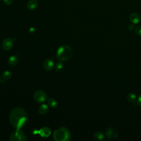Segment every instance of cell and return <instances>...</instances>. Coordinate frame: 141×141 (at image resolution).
<instances>
[{
  "mask_svg": "<svg viewBox=\"0 0 141 141\" xmlns=\"http://www.w3.org/2000/svg\"><path fill=\"white\" fill-rule=\"evenodd\" d=\"M9 119L13 127L16 129H21L27 122L28 115L23 108L16 107L10 112Z\"/></svg>",
  "mask_w": 141,
  "mask_h": 141,
  "instance_id": "obj_1",
  "label": "cell"
},
{
  "mask_svg": "<svg viewBox=\"0 0 141 141\" xmlns=\"http://www.w3.org/2000/svg\"><path fill=\"white\" fill-rule=\"evenodd\" d=\"M73 54L72 49L68 45H62L58 48L57 50L56 57L57 60L61 61H67L71 58Z\"/></svg>",
  "mask_w": 141,
  "mask_h": 141,
  "instance_id": "obj_2",
  "label": "cell"
},
{
  "mask_svg": "<svg viewBox=\"0 0 141 141\" xmlns=\"http://www.w3.org/2000/svg\"><path fill=\"white\" fill-rule=\"evenodd\" d=\"M53 138L56 141H69L71 139V133L66 127H61L53 132Z\"/></svg>",
  "mask_w": 141,
  "mask_h": 141,
  "instance_id": "obj_3",
  "label": "cell"
},
{
  "mask_svg": "<svg viewBox=\"0 0 141 141\" xmlns=\"http://www.w3.org/2000/svg\"><path fill=\"white\" fill-rule=\"evenodd\" d=\"M27 140V137L25 133L21 129H16L13 131L10 137L11 141H25Z\"/></svg>",
  "mask_w": 141,
  "mask_h": 141,
  "instance_id": "obj_4",
  "label": "cell"
},
{
  "mask_svg": "<svg viewBox=\"0 0 141 141\" xmlns=\"http://www.w3.org/2000/svg\"><path fill=\"white\" fill-rule=\"evenodd\" d=\"M33 99L37 103L41 104L46 101L47 99V95L44 91L38 90L34 93Z\"/></svg>",
  "mask_w": 141,
  "mask_h": 141,
  "instance_id": "obj_5",
  "label": "cell"
},
{
  "mask_svg": "<svg viewBox=\"0 0 141 141\" xmlns=\"http://www.w3.org/2000/svg\"><path fill=\"white\" fill-rule=\"evenodd\" d=\"M119 135V131L115 127H109L105 131V136L107 138L112 139L116 138Z\"/></svg>",
  "mask_w": 141,
  "mask_h": 141,
  "instance_id": "obj_6",
  "label": "cell"
},
{
  "mask_svg": "<svg viewBox=\"0 0 141 141\" xmlns=\"http://www.w3.org/2000/svg\"><path fill=\"white\" fill-rule=\"evenodd\" d=\"M13 44H14V42L12 39L9 38H6L2 42V48L6 51H9L12 48Z\"/></svg>",
  "mask_w": 141,
  "mask_h": 141,
  "instance_id": "obj_7",
  "label": "cell"
},
{
  "mask_svg": "<svg viewBox=\"0 0 141 141\" xmlns=\"http://www.w3.org/2000/svg\"><path fill=\"white\" fill-rule=\"evenodd\" d=\"M54 66H55L54 62H53V60L50 58L46 59V60H45L43 63L44 69L46 71H51L53 69V68L54 67Z\"/></svg>",
  "mask_w": 141,
  "mask_h": 141,
  "instance_id": "obj_8",
  "label": "cell"
},
{
  "mask_svg": "<svg viewBox=\"0 0 141 141\" xmlns=\"http://www.w3.org/2000/svg\"><path fill=\"white\" fill-rule=\"evenodd\" d=\"M51 133V129L48 127H43L40 129L38 133L40 135V136L44 137V138H47L50 136Z\"/></svg>",
  "mask_w": 141,
  "mask_h": 141,
  "instance_id": "obj_9",
  "label": "cell"
},
{
  "mask_svg": "<svg viewBox=\"0 0 141 141\" xmlns=\"http://www.w3.org/2000/svg\"><path fill=\"white\" fill-rule=\"evenodd\" d=\"M19 62V58L17 56L13 55L10 57V58L8 60L7 63L9 66L10 67H15Z\"/></svg>",
  "mask_w": 141,
  "mask_h": 141,
  "instance_id": "obj_10",
  "label": "cell"
},
{
  "mask_svg": "<svg viewBox=\"0 0 141 141\" xmlns=\"http://www.w3.org/2000/svg\"><path fill=\"white\" fill-rule=\"evenodd\" d=\"M130 19L133 24H137L140 21V17L138 13H133L130 15Z\"/></svg>",
  "mask_w": 141,
  "mask_h": 141,
  "instance_id": "obj_11",
  "label": "cell"
},
{
  "mask_svg": "<svg viewBox=\"0 0 141 141\" xmlns=\"http://www.w3.org/2000/svg\"><path fill=\"white\" fill-rule=\"evenodd\" d=\"M49 110V107L48 105L43 104L40 105L38 108V112L41 115H44L48 112Z\"/></svg>",
  "mask_w": 141,
  "mask_h": 141,
  "instance_id": "obj_12",
  "label": "cell"
},
{
  "mask_svg": "<svg viewBox=\"0 0 141 141\" xmlns=\"http://www.w3.org/2000/svg\"><path fill=\"white\" fill-rule=\"evenodd\" d=\"M38 6V2L37 0H29L27 3V7L30 10H34Z\"/></svg>",
  "mask_w": 141,
  "mask_h": 141,
  "instance_id": "obj_13",
  "label": "cell"
},
{
  "mask_svg": "<svg viewBox=\"0 0 141 141\" xmlns=\"http://www.w3.org/2000/svg\"><path fill=\"white\" fill-rule=\"evenodd\" d=\"M93 138L95 140H103L104 139V135L102 132L97 131L94 134Z\"/></svg>",
  "mask_w": 141,
  "mask_h": 141,
  "instance_id": "obj_14",
  "label": "cell"
},
{
  "mask_svg": "<svg viewBox=\"0 0 141 141\" xmlns=\"http://www.w3.org/2000/svg\"><path fill=\"white\" fill-rule=\"evenodd\" d=\"M48 105L51 107V108H55L58 105L57 102L56 101V100L50 98L48 100Z\"/></svg>",
  "mask_w": 141,
  "mask_h": 141,
  "instance_id": "obj_15",
  "label": "cell"
},
{
  "mask_svg": "<svg viewBox=\"0 0 141 141\" xmlns=\"http://www.w3.org/2000/svg\"><path fill=\"white\" fill-rule=\"evenodd\" d=\"M127 99L130 103H134L136 102L137 97L135 94H134L133 93H130L127 95Z\"/></svg>",
  "mask_w": 141,
  "mask_h": 141,
  "instance_id": "obj_16",
  "label": "cell"
},
{
  "mask_svg": "<svg viewBox=\"0 0 141 141\" xmlns=\"http://www.w3.org/2000/svg\"><path fill=\"white\" fill-rule=\"evenodd\" d=\"M12 76V73L10 71H5L2 73V77L3 80H8L10 79Z\"/></svg>",
  "mask_w": 141,
  "mask_h": 141,
  "instance_id": "obj_17",
  "label": "cell"
},
{
  "mask_svg": "<svg viewBox=\"0 0 141 141\" xmlns=\"http://www.w3.org/2000/svg\"><path fill=\"white\" fill-rule=\"evenodd\" d=\"M55 69L57 72H60L61 71L63 67V63L62 62V61H60L59 62H57L55 65Z\"/></svg>",
  "mask_w": 141,
  "mask_h": 141,
  "instance_id": "obj_18",
  "label": "cell"
},
{
  "mask_svg": "<svg viewBox=\"0 0 141 141\" xmlns=\"http://www.w3.org/2000/svg\"><path fill=\"white\" fill-rule=\"evenodd\" d=\"M135 32H136V34L139 36V37H141V26H137V28L135 29Z\"/></svg>",
  "mask_w": 141,
  "mask_h": 141,
  "instance_id": "obj_19",
  "label": "cell"
},
{
  "mask_svg": "<svg viewBox=\"0 0 141 141\" xmlns=\"http://www.w3.org/2000/svg\"><path fill=\"white\" fill-rule=\"evenodd\" d=\"M3 2L7 5H10L13 3V0H3Z\"/></svg>",
  "mask_w": 141,
  "mask_h": 141,
  "instance_id": "obj_20",
  "label": "cell"
},
{
  "mask_svg": "<svg viewBox=\"0 0 141 141\" xmlns=\"http://www.w3.org/2000/svg\"><path fill=\"white\" fill-rule=\"evenodd\" d=\"M137 103L139 106H141V94L139 95L137 99Z\"/></svg>",
  "mask_w": 141,
  "mask_h": 141,
  "instance_id": "obj_21",
  "label": "cell"
},
{
  "mask_svg": "<svg viewBox=\"0 0 141 141\" xmlns=\"http://www.w3.org/2000/svg\"><path fill=\"white\" fill-rule=\"evenodd\" d=\"M129 29L130 31H133V30L135 29V26L134 25V24H131L129 26Z\"/></svg>",
  "mask_w": 141,
  "mask_h": 141,
  "instance_id": "obj_22",
  "label": "cell"
},
{
  "mask_svg": "<svg viewBox=\"0 0 141 141\" xmlns=\"http://www.w3.org/2000/svg\"><path fill=\"white\" fill-rule=\"evenodd\" d=\"M1 81V76H0V82Z\"/></svg>",
  "mask_w": 141,
  "mask_h": 141,
  "instance_id": "obj_23",
  "label": "cell"
},
{
  "mask_svg": "<svg viewBox=\"0 0 141 141\" xmlns=\"http://www.w3.org/2000/svg\"><path fill=\"white\" fill-rule=\"evenodd\" d=\"M0 48H1V44H0Z\"/></svg>",
  "mask_w": 141,
  "mask_h": 141,
  "instance_id": "obj_24",
  "label": "cell"
}]
</instances>
